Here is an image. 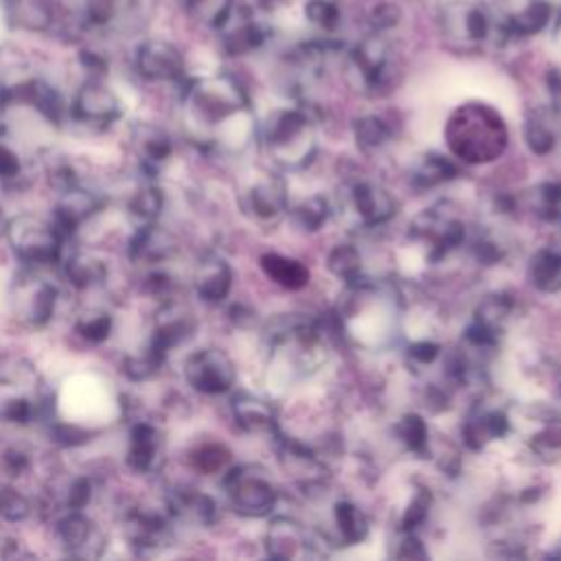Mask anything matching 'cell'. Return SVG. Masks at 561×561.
Listing matches in <instances>:
<instances>
[{"mask_svg":"<svg viewBox=\"0 0 561 561\" xmlns=\"http://www.w3.org/2000/svg\"><path fill=\"white\" fill-rule=\"evenodd\" d=\"M230 460H232V454L230 449L224 445V443H202L197 445L191 456H188V462L191 467L199 473V476H217V473H224L228 467H230Z\"/></svg>","mask_w":561,"mask_h":561,"instance_id":"obj_44","label":"cell"},{"mask_svg":"<svg viewBox=\"0 0 561 561\" xmlns=\"http://www.w3.org/2000/svg\"><path fill=\"white\" fill-rule=\"evenodd\" d=\"M554 9L548 0H517L500 24V33L506 37H533L550 26Z\"/></svg>","mask_w":561,"mask_h":561,"instance_id":"obj_25","label":"cell"},{"mask_svg":"<svg viewBox=\"0 0 561 561\" xmlns=\"http://www.w3.org/2000/svg\"><path fill=\"white\" fill-rule=\"evenodd\" d=\"M530 447L539 456L561 454V416H546L543 423L530 434Z\"/></svg>","mask_w":561,"mask_h":561,"instance_id":"obj_49","label":"cell"},{"mask_svg":"<svg viewBox=\"0 0 561 561\" xmlns=\"http://www.w3.org/2000/svg\"><path fill=\"white\" fill-rule=\"evenodd\" d=\"M234 272L230 263L219 254H206L199 259L193 272V289L204 302H221L232 289Z\"/></svg>","mask_w":561,"mask_h":561,"instance_id":"obj_27","label":"cell"},{"mask_svg":"<svg viewBox=\"0 0 561 561\" xmlns=\"http://www.w3.org/2000/svg\"><path fill=\"white\" fill-rule=\"evenodd\" d=\"M50 408V397L44 390L35 366L11 353L0 355V421L28 425L44 416Z\"/></svg>","mask_w":561,"mask_h":561,"instance_id":"obj_5","label":"cell"},{"mask_svg":"<svg viewBox=\"0 0 561 561\" xmlns=\"http://www.w3.org/2000/svg\"><path fill=\"white\" fill-rule=\"evenodd\" d=\"M186 15L206 28L219 31L234 11V0H182Z\"/></svg>","mask_w":561,"mask_h":561,"instance_id":"obj_41","label":"cell"},{"mask_svg":"<svg viewBox=\"0 0 561 561\" xmlns=\"http://www.w3.org/2000/svg\"><path fill=\"white\" fill-rule=\"evenodd\" d=\"M68 116L88 127H107L123 116V103L103 77H88L75 92Z\"/></svg>","mask_w":561,"mask_h":561,"instance_id":"obj_14","label":"cell"},{"mask_svg":"<svg viewBox=\"0 0 561 561\" xmlns=\"http://www.w3.org/2000/svg\"><path fill=\"white\" fill-rule=\"evenodd\" d=\"M217 33L221 50L228 57H245L250 53H256L265 46L270 37V28L261 20H256L252 13L237 11V7Z\"/></svg>","mask_w":561,"mask_h":561,"instance_id":"obj_20","label":"cell"},{"mask_svg":"<svg viewBox=\"0 0 561 561\" xmlns=\"http://www.w3.org/2000/svg\"><path fill=\"white\" fill-rule=\"evenodd\" d=\"M348 64L357 77L362 90L379 94L392 85L394 66L390 55V44L383 33L370 31L362 37L348 53Z\"/></svg>","mask_w":561,"mask_h":561,"instance_id":"obj_11","label":"cell"},{"mask_svg":"<svg viewBox=\"0 0 561 561\" xmlns=\"http://www.w3.org/2000/svg\"><path fill=\"white\" fill-rule=\"evenodd\" d=\"M438 24L447 44L473 50L489 42L500 24L493 20L491 9L480 0H449L440 7Z\"/></svg>","mask_w":561,"mask_h":561,"instance_id":"obj_9","label":"cell"},{"mask_svg":"<svg viewBox=\"0 0 561 561\" xmlns=\"http://www.w3.org/2000/svg\"><path fill=\"white\" fill-rule=\"evenodd\" d=\"M333 526L340 543L344 546L362 543L370 530L366 513L351 500H337L333 504Z\"/></svg>","mask_w":561,"mask_h":561,"instance_id":"obj_37","label":"cell"},{"mask_svg":"<svg viewBox=\"0 0 561 561\" xmlns=\"http://www.w3.org/2000/svg\"><path fill=\"white\" fill-rule=\"evenodd\" d=\"M329 272L340 278L344 285H353L364 276V259L357 245L353 243H337L327 254Z\"/></svg>","mask_w":561,"mask_h":561,"instance_id":"obj_38","label":"cell"},{"mask_svg":"<svg viewBox=\"0 0 561 561\" xmlns=\"http://www.w3.org/2000/svg\"><path fill=\"white\" fill-rule=\"evenodd\" d=\"M7 217H4V213H2V208H0V237H4V230H7Z\"/></svg>","mask_w":561,"mask_h":561,"instance_id":"obj_61","label":"cell"},{"mask_svg":"<svg viewBox=\"0 0 561 561\" xmlns=\"http://www.w3.org/2000/svg\"><path fill=\"white\" fill-rule=\"evenodd\" d=\"M528 208L541 221L561 219V182H541L528 193Z\"/></svg>","mask_w":561,"mask_h":561,"instance_id":"obj_45","label":"cell"},{"mask_svg":"<svg viewBox=\"0 0 561 561\" xmlns=\"http://www.w3.org/2000/svg\"><path fill=\"white\" fill-rule=\"evenodd\" d=\"M4 237L11 252L26 267H44L59 263L64 256V237L53 221L35 215H18L7 221Z\"/></svg>","mask_w":561,"mask_h":561,"instance_id":"obj_7","label":"cell"},{"mask_svg":"<svg viewBox=\"0 0 561 561\" xmlns=\"http://www.w3.org/2000/svg\"><path fill=\"white\" fill-rule=\"evenodd\" d=\"M305 20L309 24H313L316 28L331 33L337 28L340 24V7L335 0H307L302 7Z\"/></svg>","mask_w":561,"mask_h":561,"instance_id":"obj_48","label":"cell"},{"mask_svg":"<svg viewBox=\"0 0 561 561\" xmlns=\"http://www.w3.org/2000/svg\"><path fill=\"white\" fill-rule=\"evenodd\" d=\"M195 333V318L191 311H186L175 300L167 298L160 305V311L156 313V324L151 331V342L162 348L167 355L173 346H180Z\"/></svg>","mask_w":561,"mask_h":561,"instance_id":"obj_24","label":"cell"},{"mask_svg":"<svg viewBox=\"0 0 561 561\" xmlns=\"http://www.w3.org/2000/svg\"><path fill=\"white\" fill-rule=\"evenodd\" d=\"M142 0H79V24L88 31H121L140 13Z\"/></svg>","mask_w":561,"mask_h":561,"instance_id":"obj_21","label":"cell"},{"mask_svg":"<svg viewBox=\"0 0 561 561\" xmlns=\"http://www.w3.org/2000/svg\"><path fill=\"white\" fill-rule=\"evenodd\" d=\"M131 142L145 169L160 167L162 162L169 160L173 151L169 134L151 123H138L131 131Z\"/></svg>","mask_w":561,"mask_h":561,"instance_id":"obj_31","label":"cell"},{"mask_svg":"<svg viewBox=\"0 0 561 561\" xmlns=\"http://www.w3.org/2000/svg\"><path fill=\"white\" fill-rule=\"evenodd\" d=\"M173 239L167 230L153 224H140L129 241V256L134 261H142L149 265H156L173 252Z\"/></svg>","mask_w":561,"mask_h":561,"instance_id":"obj_30","label":"cell"},{"mask_svg":"<svg viewBox=\"0 0 561 561\" xmlns=\"http://www.w3.org/2000/svg\"><path fill=\"white\" fill-rule=\"evenodd\" d=\"M31 469V458L24 449L20 447H7L2 454H0V471L7 476V478H20L24 476L26 471Z\"/></svg>","mask_w":561,"mask_h":561,"instance_id":"obj_54","label":"cell"},{"mask_svg":"<svg viewBox=\"0 0 561 561\" xmlns=\"http://www.w3.org/2000/svg\"><path fill=\"white\" fill-rule=\"evenodd\" d=\"M263 543L272 559H302L311 557L316 548L309 528L287 515H278L267 524Z\"/></svg>","mask_w":561,"mask_h":561,"instance_id":"obj_17","label":"cell"},{"mask_svg":"<svg viewBox=\"0 0 561 561\" xmlns=\"http://www.w3.org/2000/svg\"><path fill=\"white\" fill-rule=\"evenodd\" d=\"M230 412L234 423L248 434H270L276 436L280 432L278 414L274 405L256 394L237 392L230 401Z\"/></svg>","mask_w":561,"mask_h":561,"instance_id":"obj_26","label":"cell"},{"mask_svg":"<svg viewBox=\"0 0 561 561\" xmlns=\"http://www.w3.org/2000/svg\"><path fill=\"white\" fill-rule=\"evenodd\" d=\"M460 173L458 164L454 158L438 153V151H430L425 156L419 158V162L412 167V186L419 191H432L436 186L449 184L451 180H456Z\"/></svg>","mask_w":561,"mask_h":561,"instance_id":"obj_32","label":"cell"},{"mask_svg":"<svg viewBox=\"0 0 561 561\" xmlns=\"http://www.w3.org/2000/svg\"><path fill=\"white\" fill-rule=\"evenodd\" d=\"M142 291L149 294V296H158V298L167 300V298H171V291H173V278L162 270H151L142 278Z\"/></svg>","mask_w":561,"mask_h":561,"instance_id":"obj_57","label":"cell"},{"mask_svg":"<svg viewBox=\"0 0 561 561\" xmlns=\"http://www.w3.org/2000/svg\"><path fill=\"white\" fill-rule=\"evenodd\" d=\"M22 175H24V167L18 151L9 142L0 140V180L4 184H15Z\"/></svg>","mask_w":561,"mask_h":561,"instance_id":"obj_53","label":"cell"},{"mask_svg":"<svg viewBox=\"0 0 561 561\" xmlns=\"http://www.w3.org/2000/svg\"><path fill=\"white\" fill-rule=\"evenodd\" d=\"M31 500L13 484H0V517L7 522H24L31 515Z\"/></svg>","mask_w":561,"mask_h":561,"instance_id":"obj_51","label":"cell"},{"mask_svg":"<svg viewBox=\"0 0 561 561\" xmlns=\"http://www.w3.org/2000/svg\"><path fill=\"white\" fill-rule=\"evenodd\" d=\"M511 430V419L504 408L476 403L462 423V443L469 451H482Z\"/></svg>","mask_w":561,"mask_h":561,"instance_id":"obj_18","label":"cell"},{"mask_svg":"<svg viewBox=\"0 0 561 561\" xmlns=\"http://www.w3.org/2000/svg\"><path fill=\"white\" fill-rule=\"evenodd\" d=\"M528 280L535 289L543 294L561 291V250L557 248H539L528 259L526 267Z\"/></svg>","mask_w":561,"mask_h":561,"instance_id":"obj_35","label":"cell"},{"mask_svg":"<svg viewBox=\"0 0 561 561\" xmlns=\"http://www.w3.org/2000/svg\"><path fill=\"white\" fill-rule=\"evenodd\" d=\"M134 68L145 81L184 83L186 61L182 50L162 37H147L134 50Z\"/></svg>","mask_w":561,"mask_h":561,"instance_id":"obj_15","label":"cell"},{"mask_svg":"<svg viewBox=\"0 0 561 561\" xmlns=\"http://www.w3.org/2000/svg\"><path fill=\"white\" fill-rule=\"evenodd\" d=\"M9 305L11 313L20 322L28 327H44L55 313L57 287L31 272H22L11 283Z\"/></svg>","mask_w":561,"mask_h":561,"instance_id":"obj_13","label":"cell"},{"mask_svg":"<svg viewBox=\"0 0 561 561\" xmlns=\"http://www.w3.org/2000/svg\"><path fill=\"white\" fill-rule=\"evenodd\" d=\"M430 508H432V493L427 489H419L408 506L403 508L401 513V519H399V530L401 533H416L419 526L425 524L427 515H430Z\"/></svg>","mask_w":561,"mask_h":561,"instance_id":"obj_50","label":"cell"},{"mask_svg":"<svg viewBox=\"0 0 561 561\" xmlns=\"http://www.w3.org/2000/svg\"><path fill=\"white\" fill-rule=\"evenodd\" d=\"M182 116L191 138L204 149L239 153L259 136L245 88L226 72L184 79Z\"/></svg>","mask_w":561,"mask_h":561,"instance_id":"obj_1","label":"cell"},{"mask_svg":"<svg viewBox=\"0 0 561 561\" xmlns=\"http://www.w3.org/2000/svg\"><path fill=\"white\" fill-rule=\"evenodd\" d=\"M92 497V482L85 476H77L70 480L66 489V506L68 511H83Z\"/></svg>","mask_w":561,"mask_h":561,"instance_id":"obj_55","label":"cell"},{"mask_svg":"<svg viewBox=\"0 0 561 561\" xmlns=\"http://www.w3.org/2000/svg\"><path fill=\"white\" fill-rule=\"evenodd\" d=\"M182 373L193 390L210 397L230 392L237 381L234 362L226 351L215 346L197 348L195 353H191L184 362Z\"/></svg>","mask_w":561,"mask_h":561,"instance_id":"obj_12","label":"cell"},{"mask_svg":"<svg viewBox=\"0 0 561 561\" xmlns=\"http://www.w3.org/2000/svg\"><path fill=\"white\" fill-rule=\"evenodd\" d=\"M440 355V344L425 337V340H416L408 346V359L416 366H430L438 359Z\"/></svg>","mask_w":561,"mask_h":561,"instance_id":"obj_56","label":"cell"},{"mask_svg":"<svg viewBox=\"0 0 561 561\" xmlns=\"http://www.w3.org/2000/svg\"><path fill=\"white\" fill-rule=\"evenodd\" d=\"M103 206V199L92 193L85 191L83 186H72L61 191V197L53 210L50 221L55 224V228L61 232L64 239L72 237L83 221H88L94 213H99V208Z\"/></svg>","mask_w":561,"mask_h":561,"instance_id":"obj_23","label":"cell"},{"mask_svg":"<svg viewBox=\"0 0 561 561\" xmlns=\"http://www.w3.org/2000/svg\"><path fill=\"white\" fill-rule=\"evenodd\" d=\"M256 4H259V9L263 11V13H278L285 4H287V0H256Z\"/></svg>","mask_w":561,"mask_h":561,"instance_id":"obj_59","label":"cell"},{"mask_svg":"<svg viewBox=\"0 0 561 561\" xmlns=\"http://www.w3.org/2000/svg\"><path fill=\"white\" fill-rule=\"evenodd\" d=\"M114 329V318L103 309L81 311L75 320V331L90 344H101L110 337Z\"/></svg>","mask_w":561,"mask_h":561,"instance_id":"obj_47","label":"cell"},{"mask_svg":"<svg viewBox=\"0 0 561 561\" xmlns=\"http://www.w3.org/2000/svg\"><path fill=\"white\" fill-rule=\"evenodd\" d=\"M561 123L552 114V110H535L526 114L524 121V140L535 156H550L559 142Z\"/></svg>","mask_w":561,"mask_h":561,"instance_id":"obj_34","label":"cell"},{"mask_svg":"<svg viewBox=\"0 0 561 561\" xmlns=\"http://www.w3.org/2000/svg\"><path fill=\"white\" fill-rule=\"evenodd\" d=\"M61 270L66 280L77 289H90L94 285L105 283L107 278V265L88 252H72L66 259H61Z\"/></svg>","mask_w":561,"mask_h":561,"instance_id":"obj_36","label":"cell"},{"mask_svg":"<svg viewBox=\"0 0 561 561\" xmlns=\"http://www.w3.org/2000/svg\"><path fill=\"white\" fill-rule=\"evenodd\" d=\"M340 327L344 335L368 351L388 346L399 331V298L386 285L362 278L346 285V300L340 305Z\"/></svg>","mask_w":561,"mask_h":561,"instance_id":"obj_2","label":"cell"},{"mask_svg":"<svg viewBox=\"0 0 561 561\" xmlns=\"http://www.w3.org/2000/svg\"><path fill=\"white\" fill-rule=\"evenodd\" d=\"M256 138H261L267 158L280 171L305 169L318 151L316 123L302 105L272 110L259 125Z\"/></svg>","mask_w":561,"mask_h":561,"instance_id":"obj_4","label":"cell"},{"mask_svg":"<svg viewBox=\"0 0 561 561\" xmlns=\"http://www.w3.org/2000/svg\"><path fill=\"white\" fill-rule=\"evenodd\" d=\"M287 213L291 215V221L305 230V232H316L320 230L333 215V206L324 195H309L305 199H300L298 204L289 206Z\"/></svg>","mask_w":561,"mask_h":561,"instance_id":"obj_40","label":"cell"},{"mask_svg":"<svg viewBox=\"0 0 561 561\" xmlns=\"http://www.w3.org/2000/svg\"><path fill=\"white\" fill-rule=\"evenodd\" d=\"M401 22V7L394 2H377L370 11H368V24L373 31L377 33H386L390 28H394Z\"/></svg>","mask_w":561,"mask_h":561,"instance_id":"obj_52","label":"cell"},{"mask_svg":"<svg viewBox=\"0 0 561 561\" xmlns=\"http://www.w3.org/2000/svg\"><path fill=\"white\" fill-rule=\"evenodd\" d=\"M221 486L228 506L241 517H267L278 504V486L259 465H230L224 471Z\"/></svg>","mask_w":561,"mask_h":561,"instance_id":"obj_6","label":"cell"},{"mask_svg":"<svg viewBox=\"0 0 561 561\" xmlns=\"http://www.w3.org/2000/svg\"><path fill=\"white\" fill-rule=\"evenodd\" d=\"M394 434L399 436L403 447L416 456H425L432 449V434L427 421L416 412H405L397 421Z\"/></svg>","mask_w":561,"mask_h":561,"instance_id":"obj_43","label":"cell"},{"mask_svg":"<svg viewBox=\"0 0 561 561\" xmlns=\"http://www.w3.org/2000/svg\"><path fill=\"white\" fill-rule=\"evenodd\" d=\"M169 513L208 526L217 517V504L210 495L202 493L199 489L180 486L169 495Z\"/></svg>","mask_w":561,"mask_h":561,"instance_id":"obj_33","label":"cell"},{"mask_svg":"<svg viewBox=\"0 0 561 561\" xmlns=\"http://www.w3.org/2000/svg\"><path fill=\"white\" fill-rule=\"evenodd\" d=\"M443 138L454 160L478 167L495 162L506 151L508 127L493 105L467 101L447 116Z\"/></svg>","mask_w":561,"mask_h":561,"instance_id":"obj_3","label":"cell"},{"mask_svg":"<svg viewBox=\"0 0 561 561\" xmlns=\"http://www.w3.org/2000/svg\"><path fill=\"white\" fill-rule=\"evenodd\" d=\"M259 267L267 280L287 291H300L309 285V267L294 256L280 252H265L259 256Z\"/></svg>","mask_w":561,"mask_h":561,"instance_id":"obj_28","label":"cell"},{"mask_svg":"<svg viewBox=\"0 0 561 561\" xmlns=\"http://www.w3.org/2000/svg\"><path fill=\"white\" fill-rule=\"evenodd\" d=\"M401 559H423L427 557L423 541L416 537V533H401V543L399 550L394 552Z\"/></svg>","mask_w":561,"mask_h":561,"instance_id":"obj_58","label":"cell"},{"mask_svg":"<svg viewBox=\"0 0 561 561\" xmlns=\"http://www.w3.org/2000/svg\"><path fill=\"white\" fill-rule=\"evenodd\" d=\"M167 353L158 348L151 340L145 344V348L125 355L123 359V373L131 381H147L151 379L164 364Z\"/></svg>","mask_w":561,"mask_h":561,"instance_id":"obj_42","label":"cell"},{"mask_svg":"<svg viewBox=\"0 0 561 561\" xmlns=\"http://www.w3.org/2000/svg\"><path fill=\"white\" fill-rule=\"evenodd\" d=\"M353 136L364 153H375L390 142L392 127L379 114H364L353 123Z\"/></svg>","mask_w":561,"mask_h":561,"instance_id":"obj_39","label":"cell"},{"mask_svg":"<svg viewBox=\"0 0 561 561\" xmlns=\"http://www.w3.org/2000/svg\"><path fill=\"white\" fill-rule=\"evenodd\" d=\"M9 24V0H0V28Z\"/></svg>","mask_w":561,"mask_h":561,"instance_id":"obj_60","label":"cell"},{"mask_svg":"<svg viewBox=\"0 0 561 561\" xmlns=\"http://www.w3.org/2000/svg\"><path fill=\"white\" fill-rule=\"evenodd\" d=\"M410 237L425 248L427 259L438 261L465 245L467 224L458 213L449 210L447 204H436L414 217L410 224Z\"/></svg>","mask_w":561,"mask_h":561,"instance_id":"obj_10","label":"cell"},{"mask_svg":"<svg viewBox=\"0 0 561 561\" xmlns=\"http://www.w3.org/2000/svg\"><path fill=\"white\" fill-rule=\"evenodd\" d=\"M399 210L397 197L379 182L359 178L342 186L337 208L344 221L359 230H375L386 226Z\"/></svg>","mask_w":561,"mask_h":561,"instance_id":"obj_8","label":"cell"},{"mask_svg":"<svg viewBox=\"0 0 561 561\" xmlns=\"http://www.w3.org/2000/svg\"><path fill=\"white\" fill-rule=\"evenodd\" d=\"M160 454V434L156 425L147 421H138L129 432V445L125 454V462L136 473H149L156 469Z\"/></svg>","mask_w":561,"mask_h":561,"instance_id":"obj_29","label":"cell"},{"mask_svg":"<svg viewBox=\"0 0 561 561\" xmlns=\"http://www.w3.org/2000/svg\"><path fill=\"white\" fill-rule=\"evenodd\" d=\"M241 208L256 221H276L289 208L287 184L276 173L254 178L241 193Z\"/></svg>","mask_w":561,"mask_h":561,"instance_id":"obj_16","label":"cell"},{"mask_svg":"<svg viewBox=\"0 0 561 561\" xmlns=\"http://www.w3.org/2000/svg\"><path fill=\"white\" fill-rule=\"evenodd\" d=\"M123 535L138 552H151L167 546L171 539L169 517L160 511L136 506L123 517Z\"/></svg>","mask_w":561,"mask_h":561,"instance_id":"obj_19","label":"cell"},{"mask_svg":"<svg viewBox=\"0 0 561 561\" xmlns=\"http://www.w3.org/2000/svg\"><path fill=\"white\" fill-rule=\"evenodd\" d=\"M57 537L75 557H99L105 546V535L83 511H68L57 522Z\"/></svg>","mask_w":561,"mask_h":561,"instance_id":"obj_22","label":"cell"},{"mask_svg":"<svg viewBox=\"0 0 561 561\" xmlns=\"http://www.w3.org/2000/svg\"><path fill=\"white\" fill-rule=\"evenodd\" d=\"M162 208H164V195L153 184L138 188L127 202V210L138 224H153L160 217Z\"/></svg>","mask_w":561,"mask_h":561,"instance_id":"obj_46","label":"cell"},{"mask_svg":"<svg viewBox=\"0 0 561 561\" xmlns=\"http://www.w3.org/2000/svg\"><path fill=\"white\" fill-rule=\"evenodd\" d=\"M559 390H561V383H559Z\"/></svg>","mask_w":561,"mask_h":561,"instance_id":"obj_62","label":"cell"}]
</instances>
